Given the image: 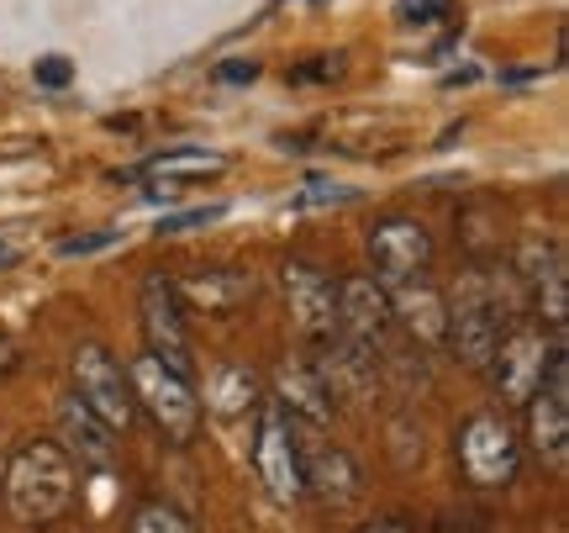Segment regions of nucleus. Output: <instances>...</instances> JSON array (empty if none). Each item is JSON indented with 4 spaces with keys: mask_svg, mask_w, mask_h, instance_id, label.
I'll use <instances>...</instances> for the list:
<instances>
[{
    "mask_svg": "<svg viewBox=\"0 0 569 533\" xmlns=\"http://www.w3.org/2000/svg\"><path fill=\"white\" fill-rule=\"evenodd\" d=\"M359 533H411L407 517H380V523H365Z\"/></svg>",
    "mask_w": 569,
    "mask_h": 533,
    "instance_id": "obj_29",
    "label": "nucleus"
},
{
    "mask_svg": "<svg viewBox=\"0 0 569 533\" xmlns=\"http://www.w3.org/2000/svg\"><path fill=\"white\" fill-rule=\"evenodd\" d=\"M522 412H528L532 454L549 471H565L569 465V354H565V344L553 349L549 369H543V386L522 402Z\"/></svg>",
    "mask_w": 569,
    "mask_h": 533,
    "instance_id": "obj_8",
    "label": "nucleus"
},
{
    "mask_svg": "<svg viewBox=\"0 0 569 533\" xmlns=\"http://www.w3.org/2000/svg\"><path fill=\"white\" fill-rule=\"evenodd\" d=\"M338 333L365 344V349H390L396 333V312H390V290L375 275H348L338 280Z\"/></svg>",
    "mask_w": 569,
    "mask_h": 533,
    "instance_id": "obj_14",
    "label": "nucleus"
},
{
    "mask_svg": "<svg viewBox=\"0 0 569 533\" xmlns=\"http://www.w3.org/2000/svg\"><path fill=\"white\" fill-rule=\"evenodd\" d=\"M222 211H227V206H196V211H180V217H163L159 233H196V227L217 223Z\"/></svg>",
    "mask_w": 569,
    "mask_h": 533,
    "instance_id": "obj_25",
    "label": "nucleus"
},
{
    "mask_svg": "<svg viewBox=\"0 0 569 533\" xmlns=\"http://www.w3.org/2000/svg\"><path fill=\"white\" fill-rule=\"evenodd\" d=\"M69 80H74V63H69V59H59V53H53V59H38V85L63 90Z\"/></svg>",
    "mask_w": 569,
    "mask_h": 533,
    "instance_id": "obj_26",
    "label": "nucleus"
},
{
    "mask_svg": "<svg viewBox=\"0 0 569 533\" xmlns=\"http://www.w3.org/2000/svg\"><path fill=\"white\" fill-rule=\"evenodd\" d=\"M227 159L222 154H211V148H163V154H153V159H142V175L148 180H206V175H222Z\"/></svg>",
    "mask_w": 569,
    "mask_h": 533,
    "instance_id": "obj_21",
    "label": "nucleus"
},
{
    "mask_svg": "<svg viewBox=\"0 0 569 533\" xmlns=\"http://www.w3.org/2000/svg\"><path fill=\"white\" fill-rule=\"evenodd\" d=\"M369 265H375V280H422L427 265H432V233H427L417 217H386V223L369 227Z\"/></svg>",
    "mask_w": 569,
    "mask_h": 533,
    "instance_id": "obj_12",
    "label": "nucleus"
},
{
    "mask_svg": "<svg viewBox=\"0 0 569 533\" xmlns=\"http://www.w3.org/2000/svg\"><path fill=\"white\" fill-rule=\"evenodd\" d=\"M274 407L290 423H301V428H327L332 423V396L322 391L311 359H280V369H274Z\"/></svg>",
    "mask_w": 569,
    "mask_h": 533,
    "instance_id": "obj_17",
    "label": "nucleus"
},
{
    "mask_svg": "<svg viewBox=\"0 0 569 533\" xmlns=\"http://www.w3.org/2000/svg\"><path fill=\"white\" fill-rule=\"evenodd\" d=\"M401 17L407 21H432V17H443V0H401Z\"/></svg>",
    "mask_w": 569,
    "mask_h": 533,
    "instance_id": "obj_28",
    "label": "nucleus"
},
{
    "mask_svg": "<svg viewBox=\"0 0 569 533\" xmlns=\"http://www.w3.org/2000/svg\"><path fill=\"white\" fill-rule=\"evenodd\" d=\"M517 307H528L517 275L507 280V269H486V265L465 269V280L443 302V312H448L443 349L465 369H486L496 344L517 328Z\"/></svg>",
    "mask_w": 569,
    "mask_h": 533,
    "instance_id": "obj_1",
    "label": "nucleus"
},
{
    "mask_svg": "<svg viewBox=\"0 0 569 533\" xmlns=\"http://www.w3.org/2000/svg\"><path fill=\"white\" fill-rule=\"evenodd\" d=\"M343 201H353V190L322 180V175H311V180L296 190V206H301V211H311V206H343Z\"/></svg>",
    "mask_w": 569,
    "mask_h": 533,
    "instance_id": "obj_23",
    "label": "nucleus"
},
{
    "mask_svg": "<svg viewBox=\"0 0 569 533\" xmlns=\"http://www.w3.org/2000/svg\"><path fill=\"white\" fill-rule=\"evenodd\" d=\"M296 428V444H301V481L306 492L327 502V507H348L353 496L365 492V471H359V460L338 444H317V428H301V423H290Z\"/></svg>",
    "mask_w": 569,
    "mask_h": 533,
    "instance_id": "obj_13",
    "label": "nucleus"
},
{
    "mask_svg": "<svg viewBox=\"0 0 569 533\" xmlns=\"http://www.w3.org/2000/svg\"><path fill=\"white\" fill-rule=\"evenodd\" d=\"M253 475L264 481V492L274 502H301L306 481H301V444H296V428L274 402L259 407V428H253Z\"/></svg>",
    "mask_w": 569,
    "mask_h": 533,
    "instance_id": "obj_9",
    "label": "nucleus"
},
{
    "mask_svg": "<svg viewBox=\"0 0 569 533\" xmlns=\"http://www.w3.org/2000/svg\"><path fill=\"white\" fill-rule=\"evenodd\" d=\"M206 407L217 417H248V412L264 407V391H259V375L248 365H222L211 369L206 381Z\"/></svg>",
    "mask_w": 569,
    "mask_h": 533,
    "instance_id": "obj_20",
    "label": "nucleus"
},
{
    "mask_svg": "<svg viewBox=\"0 0 569 533\" xmlns=\"http://www.w3.org/2000/svg\"><path fill=\"white\" fill-rule=\"evenodd\" d=\"M390 312H396V323L407 328V338L417 344V349H443V296L432 286H422V280H407V290H401V302L390 296Z\"/></svg>",
    "mask_w": 569,
    "mask_h": 533,
    "instance_id": "obj_19",
    "label": "nucleus"
},
{
    "mask_svg": "<svg viewBox=\"0 0 569 533\" xmlns=\"http://www.w3.org/2000/svg\"><path fill=\"white\" fill-rule=\"evenodd\" d=\"M284 286V307H290V323L306 344H322L338 333V280L327 269L306 265V259H284L280 269Z\"/></svg>",
    "mask_w": 569,
    "mask_h": 533,
    "instance_id": "obj_11",
    "label": "nucleus"
},
{
    "mask_svg": "<svg viewBox=\"0 0 569 533\" xmlns=\"http://www.w3.org/2000/svg\"><path fill=\"white\" fill-rule=\"evenodd\" d=\"M311 369H317V381H322V391L338 402H365V396H375V386H380V354L365 349V344H353V338H343V333H332V338H322L317 344V359H311Z\"/></svg>",
    "mask_w": 569,
    "mask_h": 533,
    "instance_id": "obj_15",
    "label": "nucleus"
},
{
    "mask_svg": "<svg viewBox=\"0 0 569 533\" xmlns=\"http://www.w3.org/2000/svg\"><path fill=\"white\" fill-rule=\"evenodd\" d=\"M217 80L248 85V80H259V63H253V59H232V63H222V69H217Z\"/></svg>",
    "mask_w": 569,
    "mask_h": 533,
    "instance_id": "obj_27",
    "label": "nucleus"
},
{
    "mask_svg": "<svg viewBox=\"0 0 569 533\" xmlns=\"http://www.w3.org/2000/svg\"><path fill=\"white\" fill-rule=\"evenodd\" d=\"M253 290H259L253 269H232V265H196L174 280V296L184 307L211 312V317H232L243 302H253Z\"/></svg>",
    "mask_w": 569,
    "mask_h": 533,
    "instance_id": "obj_16",
    "label": "nucleus"
},
{
    "mask_svg": "<svg viewBox=\"0 0 569 533\" xmlns=\"http://www.w3.org/2000/svg\"><path fill=\"white\" fill-rule=\"evenodd\" d=\"M138 323H142V338H148V354L163 359L169 369L180 375H196V359H190V328H184V302L174 296V275H142V290H138Z\"/></svg>",
    "mask_w": 569,
    "mask_h": 533,
    "instance_id": "obj_7",
    "label": "nucleus"
},
{
    "mask_svg": "<svg viewBox=\"0 0 569 533\" xmlns=\"http://www.w3.org/2000/svg\"><path fill=\"white\" fill-rule=\"evenodd\" d=\"M69 369H74V396H80L84 407L96 412L117 438L132 433V423H138V402H132L127 369L111 359V349H101V344H80L74 359H69Z\"/></svg>",
    "mask_w": 569,
    "mask_h": 533,
    "instance_id": "obj_6",
    "label": "nucleus"
},
{
    "mask_svg": "<svg viewBox=\"0 0 569 533\" xmlns=\"http://www.w3.org/2000/svg\"><path fill=\"white\" fill-rule=\"evenodd\" d=\"M553 349H559V338H549L543 328H511L486 365L496 396H501L507 407H522L532 391L543 386V369H549Z\"/></svg>",
    "mask_w": 569,
    "mask_h": 533,
    "instance_id": "obj_10",
    "label": "nucleus"
},
{
    "mask_svg": "<svg viewBox=\"0 0 569 533\" xmlns=\"http://www.w3.org/2000/svg\"><path fill=\"white\" fill-rule=\"evenodd\" d=\"M74 481H80L74 460L53 438H32L6 465V502H11L17 523L48 529V523H59L74 507Z\"/></svg>",
    "mask_w": 569,
    "mask_h": 533,
    "instance_id": "obj_2",
    "label": "nucleus"
},
{
    "mask_svg": "<svg viewBox=\"0 0 569 533\" xmlns=\"http://www.w3.org/2000/svg\"><path fill=\"white\" fill-rule=\"evenodd\" d=\"M17 369V349H11V338L0 333V375H11Z\"/></svg>",
    "mask_w": 569,
    "mask_h": 533,
    "instance_id": "obj_30",
    "label": "nucleus"
},
{
    "mask_svg": "<svg viewBox=\"0 0 569 533\" xmlns=\"http://www.w3.org/2000/svg\"><path fill=\"white\" fill-rule=\"evenodd\" d=\"M517 286H522V302L538 317V328L565 344L569 333V269H565V248L553 238H528L522 254H517Z\"/></svg>",
    "mask_w": 569,
    "mask_h": 533,
    "instance_id": "obj_4",
    "label": "nucleus"
},
{
    "mask_svg": "<svg viewBox=\"0 0 569 533\" xmlns=\"http://www.w3.org/2000/svg\"><path fill=\"white\" fill-rule=\"evenodd\" d=\"M59 438H63L59 450L69 454V460L90 465V471H111V460H117V433L106 428L74 391L59 402Z\"/></svg>",
    "mask_w": 569,
    "mask_h": 533,
    "instance_id": "obj_18",
    "label": "nucleus"
},
{
    "mask_svg": "<svg viewBox=\"0 0 569 533\" xmlns=\"http://www.w3.org/2000/svg\"><path fill=\"white\" fill-rule=\"evenodd\" d=\"M127 386H132V402L159 428L163 444H174V450L196 444V433H201V396L190 386V375L169 369L163 359H153V354L142 349L127 365Z\"/></svg>",
    "mask_w": 569,
    "mask_h": 533,
    "instance_id": "obj_3",
    "label": "nucleus"
},
{
    "mask_svg": "<svg viewBox=\"0 0 569 533\" xmlns=\"http://www.w3.org/2000/svg\"><path fill=\"white\" fill-rule=\"evenodd\" d=\"M132 533H196V523H190L180 507H169V502H148V507L132 517Z\"/></svg>",
    "mask_w": 569,
    "mask_h": 533,
    "instance_id": "obj_22",
    "label": "nucleus"
},
{
    "mask_svg": "<svg viewBox=\"0 0 569 533\" xmlns=\"http://www.w3.org/2000/svg\"><path fill=\"white\" fill-rule=\"evenodd\" d=\"M122 233L117 227H101V233H69V238H59V254L63 259H84V254H106V248L117 244Z\"/></svg>",
    "mask_w": 569,
    "mask_h": 533,
    "instance_id": "obj_24",
    "label": "nucleus"
},
{
    "mask_svg": "<svg viewBox=\"0 0 569 533\" xmlns=\"http://www.w3.org/2000/svg\"><path fill=\"white\" fill-rule=\"evenodd\" d=\"M11 265V244H0V269Z\"/></svg>",
    "mask_w": 569,
    "mask_h": 533,
    "instance_id": "obj_31",
    "label": "nucleus"
},
{
    "mask_svg": "<svg viewBox=\"0 0 569 533\" xmlns=\"http://www.w3.org/2000/svg\"><path fill=\"white\" fill-rule=\"evenodd\" d=\"M453 454H459V471H465L469 486L480 492H496V486H511L517 481V465H522V444L501 412H475L459 438H453Z\"/></svg>",
    "mask_w": 569,
    "mask_h": 533,
    "instance_id": "obj_5",
    "label": "nucleus"
}]
</instances>
